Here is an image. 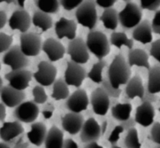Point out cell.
<instances>
[{"instance_id": "6125c7cd", "label": "cell", "mask_w": 160, "mask_h": 148, "mask_svg": "<svg viewBox=\"0 0 160 148\" xmlns=\"http://www.w3.org/2000/svg\"><path fill=\"white\" fill-rule=\"evenodd\" d=\"M123 1H124L125 2H129L132 1V0H123Z\"/></svg>"}, {"instance_id": "7bdbcfd3", "label": "cell", "mask_w": 160, "mask_h": 148, "mask_svg": "<svg viewBox=\"0 0 160 148\" xmlns=\"http://www.w3.org/2000/svg\"><path fill=\"white\" fill-rule=\"evenodd\" d=\"M149 53L150 55L154 58L160 64V39H158L152 43Z\"/></svg>"}, {"instance_id": "277c9868", "label": "cell", "mask_w": 160, "mask_h": 148, "mask_svg": "<svg viewBox=\"0 0 160 148\" xmlns=\"http://www.w3.org/2000/svg\"><path fill=\"white\" fill-rule=\"evenodd\" d=\"M142 9L136 3L129 2L119 12V22L124 30L134 28L142 21Z\"/></svg>"}, {"instance_id": "836d02e7", "label": "cell", "mask_w": 160, "mask_h": 148, "mask_svg": "<svg viewBox=\"0 0 160 148\" xmlns=\"http://www.w3.org/2000/svg\"><path fill=\"white\" fill-rule=\"evenodd\" d=\"M106 66V62L102 59L99 60L93 65L89 73H88V77L95 84H102L103 80L102 70Z\"/></svg>"}, {"instance_id": "e0dca14e", "label": "cell", "mask_w": 160, "mask_h": 148, "mask_svg": "<svg viewBox=\"0 0 160 148\" xmlns=\"http://www.w3.org/2000/svg\"><path fill=\"white\" fill-rule=\"evenodd\" d=\"M1 101L6 107H16L21 104L26 98V95L23 90H17L11 86H5L2 90Z\"/></svg>"}, {"instance_id": "94428289", "label": "cell", "mask_w": 160, "mask_h": 148, "mask_svg": "<svg viewBox=\"0 0 160 148\" xmlns=\"http://www.w3.org/2000/svg\"><path fill=\"white\" fill-rule=\"evenodd\" d=\"M112 146V148H120V146H117V144H115V145H112V146Z\"/></svg>"}, {"instance_id": "603a6c76", "label": "cell", "mask_w": 160, "mask_h": 148, "mask_svg": "<svg viewBox=\"0 0 160 148\" xmlns=\"http://www.w3.org/2000/svg\"><path fill=\"white\" fill-rule=\"evenodd\" d=\"M47 128L44 123L34 122L31 125V130L27 133L28 140L34 146H40L45 143L47 135Z\"/></svg>"}, {"instance_id": "f907efd6", "label": "cell", "mask_w": 160, "mask_h": 148, "mask_svg": "<svg viewBox=\"0 0 160 148\" xmlns=\"http://www.w3.org/2000/svg\"><path fill=\"white\" fill-rule=\"evenodd\" d=\"M63 148H78V146L76 142L73 141L71 139H67L63 141Z\"/></svg>"}, {"instance_id": "9a60e30c", "label": "cell", "mask_w": 160, "mask_h": 148, "mask_svg": "<svg viewBox=\"0 0 160 148\" xmlns=\"http://www.w3.org/2000/svg\"><path fill=\"white\" fill-rule=\"evenodd\" d=\"M32 23V18L24 9H17L12 13L9 19V26L12 30H18L20 32L25 33L29 30Z\"/></svg>"}, {"instance_id": "7402d4cb", "label": "cell", "mask_w": 160, "mask_h": 148, "mask_svg": "<svg viewBox=\"0 0 160 148\" xmlns=\"http://www.w3.org/2000/svg\"><path fill=\"white\" fill-rule=\"evenodd\" d=\"M152 23L148 20H142L134 27L132 32V38L136 41L146 45L152 41Z\"/></svg>"}, {"instance_id": "9f6ffc18", "label": "cell", "mask_w": 160, "mask_h": 148, "mask_svg": "<svg viewBox=\"0 0 160 148\" xmlns=\"http://www.w3.org/2000/svg\"><path fill=\"white\" fill-rule=\"evenodd\" d=\"M2 2H6L7 4H11V3H13V4H17V0H0V3Z\"/></svg>"}, {"instance_id": "b9f144b4", "label": "cell", "mask_w": 160, "mask_h": 148, "mask_svg": "<svg viewBox=\"0 0 160 148\" xmlns=\"http://www.w3.org/2000/svg\"><path fill=\"white\" fill-rule=\"evenodd\" d=\"M150 137L155 143L160 145V122H159L153 124L150 132Z\"/></svg>"}, {"instance_id": "91938a15", "label": "cell", "mask_w": 160, "mask_h": 148, "mask_svg": "<svg viewBox=\"0 0 160 148\" xmlns=\"http://www.w3.org/2000/svg\"><path fill=\"white\" fill-rule=\"evenodd\" d=\"M2 88H3V81H2V79L0 77V95H1Z\"/></svg>"}, {"instance_id": "d4e9b609", "label": "cell", "mask_w": 160, "mask_h": 148, "mask_svg": "<svg viewBox=\"0 0 160 148\" xmlns=\"http://www.w3.org/2000/svg\"><path fill=\"white\" fill-rule=\"evenodd\" d=\"M149 57L148 55L145 50L141 48H135L131 49L128 52V62L131 67L136 65L138 67H144L147 69H150Z\"/></svg>"}, {"instance_id": "be15d7a7", "label": "cell", "mask_w": 160, "mask_h": 148, "mask_svg": "<svg viewBox=\"0 0 160 148\" xmlns=\"http://www.w3.org/2000/svg\"><path fill=\"white\" fill-rule=\"evenodd\" d=\"M156 147H157V148H160V145H158V146H156Z\"/></svg>"}, {"instance_id": "ba28073f", "label": "cell", "mask_w": 160, "mask_h": 148, "mask_svg": "<svg viewBox=\"0 0 160 148\" xmlns=\"http://www.w3.org/2000/svg\"><path fill=\"white\" fill-rule=\"evenodd\" d=\"M67 53L72 61L79 64L87 63L90 59L86 41L81 37H75L70 40L67 46Z\"/></svg>"}, {"instance_id": "7c38bea8", "label": "cell", "mask_w": 160, "mask_h": 148, "mask_svg": "<svg viewBox=\"0 0 160 148\" xmlns=\"http://www.w3.org/2000/svg\"><path fill=\"white\" fill-rule=\"evenodd\" d=\"M33 74L25 69L12 70L5 75V79L9 82V85L20 90H24L29 87Z\"/></svg>"}, {"instance_id": "f5cc1de1", "label": "cell", "mask_w": 160, "mask_h": 148, "mask_svg": "<svg viewBox=\"0 0 160 148\" xmlns=\"http://www.w3.org/2000/svg\"><path fill=\"white\" fill-rule=\"evenodd\" d=\"M6 106L2 102L0 103V122H4L6 117Z\"/></svg>"}, {"instance_id": "4316f807", "label": "cell", "mask_w": 160, "mask_h": 148, "mask_svg": "<svg viewBox=\"0 0 160 148\" xmlns=\"http://www.w3.org/2000/svg\"><path fill=\"white\" fill-rule=\"evenodd\" d=\"M99 20L102 22L103 26L108 30L114 31L117 28L119 22V12L114 8H106L103 11Z\"/></svg>"}, {"instance_id": "681fc988", "label": "cell", "mask_w": 160, "mask_h": 148, "mask_svg": "<svg viewBox=\"0 0 160 148\" xmlns=\"http://www.w3.org/2000/svg\"><path fill=\"white\" fill-rule=\"evenodd\" d=\"M23 136H21L19 137L18 140H17V142H16L15 144H14L13 147H15V148H27V147H28V146H29V144H28V143H27V142H23Z\"/></svg>"}, {"instance_id": "83f0119b", "label": "cell", "mask_w": 160, "mask_h": 148, "mask_svg": "<svg viewBox=\"0 0 160 148\" xmlns=\"http://www.w3.org/2000/svg\"><path fill=\"white\" fill-rule=\"evenodd\" d=\"M32 23L35 26L41 28L42 33L45 32L53 25L52 18L48 13L42 12L41 10H37L34 12L32 17Z\"/></svg>"}, {"instance_id": "d590c367", "label": "cell", "mask_w": 160, "mask_h": 148, "mask_svg": "<svg viewBox=\"0 0 160 148\" xmlns=\"http://www.w3.org/2000/svg\"><path fill=\"white\" fill-rule=\"evenodd\" d=\"M32 94L34 97V101L38 104H45L48 100L46 92L42 85L35 86L32 90Z\"/></svg>"}, {"instance_id": "6f0895ef", "label": "cell", "mask_w": 160, "mask_h": 148, "mask_svg": "<svg viewBox=\"0 0 160 148\" xmlns=\"http://www.w3.org/2000/svg\"><path fill=\"white\" fill-rule=\"evenodd\" d=\"M25 1H26V0H17V3L20 8H22V9H23V8L24 7Z\"/></svg>"}, {"instance_id": "816d5d0a", "label": "cell", "mask_w": 160, "mask_h": 148, "mask_svg": "<svg viewBox=\"0 0 160 148\" xmlns=\"http://www.w3.org/2000/svg\"><path fill=\"white\" fill-rule=\"evenodd\" d=\"M7 23V15L2 10H0V30L2 29Z\"/></svg>"}, {"instance_id": "7a4b0ae2", "label": "cell", "mask_w": 160, "mask_h": 148, "mask_svg": "<svg viewBox=\"0 0 160 148\" xmlns=\"http://www.w3.org/2000/svg\"><path fill=\"white\" fill-rule=\"evenodd\" d=\"M88 51L101 60L110 52V42L106 34L101 31H90L86 40Z\"/></svg>"}, {"instance_id": "03108f58", "label": "cell", "mask_w": 160, "mask_h": 148, "mask_svg": "<svg viewBox=\"0 0 160 148\" xmlns=\"http://www.w3.org/2000/svg\"><path fill=\"white\" fill-rule=\"evenodd\" d=\"M0 69H1V64H0Z\"/></svg>"}, {"instance_id": "74e56055", "label": "cell", "mask_w": 160, "mask_h": 148, "mask_svg": "<svg viewBox=\"0 0 160 148\" xmlns=\"http://www.w3.org/2000/svg\"><path fill=\"white\" fill-rule=\"evenodd\" d=\"M12 36L0 32V54L6 52L11 47L12 43Z\"/></svg>"}, {"instance_id": "2e32d148", "label": "cell", "mask_w": 160, "mask_h": 148, "mask_svg": "<svg viewBox=\"0 0 160 148\" xmlns=\"http://www.w3.org/2000/svg\"><path fill=\"white\" fill-rule=\"evenodd\" d=\"M102 135V129L94 118H89L84 122L80 134V138L83 143L98 141Z\"/></svg>"}, {"instance_id": "680465c9", "label": "cell", "mask_w": 160, "mask_h": 148, "mask_svg": "<svg viewBox=\"0 0 160 148\" xmlns=\"http://www.w3.org/2000/svg\"><path fill=\"white\" fill-rule=\"evenodd\" d=\"M106 126H107V122H103V124H102V133H104V132H105V130H106Z\"/></svg>"}, {"instance_id": "d6986e66", "label": "cell", "mask_w": 160, "mask_h": 148, "mask_svg": "<svg viewBox=\"0 0 160 148\" xmlns=\"http://www.w3.org/2000/svg\"><path fill=\"white\" fill-rule=\"evenodd\" d=\"M42 50L51 62H56L64 57L66 49L60 41L50 37L42 43Z\"/></svg>"}, {"instance_id": "1f68e13d", "label": "cell", "mask_w": 160, "mask_h": 148, "mask_svg": "<svg viewBox=\"0 0 160 148\" xmlns=\"http://www.w3.org/2000/svg\"><path fill=\"white\" fill-rule=\"evenodd\" d=\"M109 42L112 45L120 49L122 46H126L130 50L132 49L134 46V39H131L128 37L124 32H113L110 36Z\"/></svg>"}, {"instance_id": "f1b7e54d", "label": "cell", "mask_w": 160, "mask_h": 148, "mask_svg": "<svg viewBox=\"0 0 160 148\" xmlns=\"http://www.w3.org/2000/svg\"><path fill=\"white\" fill-rule=\"evenodd\" d=\"M146 87L151 93H158L160 92V64L153 65L148 69Z\"/></svg>"}, {"instance_id": "cb8c5ba5", "label": "cell", "mask_w": 160, "mask_h": 148, "mask_svg": "<svg viewBox=\"0 0 160 148\" xmlns=\"http://www.w3.org/2000/svg\"><path fill=\"white\" fill-rule=\"evenodd\" d=\"M126 85L125 93L129 99H134L137 97L141 99L143 97L145 87L143 85L142 79L139 75L131 77Z\"/></svg>"}, {"instance_id": "4fadbf2b", "label": "cell", "mask_w": 160, "mask_h": 148, "mask_svg": "<svg viewBox=\"0 0 160 148\" xmlns=\"http://www.w3.org/2000/svg\"><path fill=\"white\" fill-rule=\"evenodd\" d=\"M92 110L96 115H106L110 105L109 96L102 87H97L92 93L90 99Z\"/></svg>"}, {"instance_id": "9c48e42d", "label": "cell", "mask_w": 160, "mask_h": 148, "mask_svg": "<svg viewBox=\"0 0 160 148\" xmlns=\"http://www.w3.org/2000/svg\"><path fill=\"white\" fill-rule=\"evenodd\" d=\"M88 76L86 70L81 64L77 63L73 61L67 62V68L64 73V79L69 86L80 87Z\"/></svg>"}, {"instance_id": "ab89813d", "label": "cell", "mask_w": 160, "mask_h": 148, "mask_svg": "<svg viewBox=\"0 0 160 148\" xmlns=\"http://www.w3.org/2000/svg\"><path fill=\"white\" fill-rule=\"evenodd\" d=\"M60 6L63 8L65 10L70 11L73 9H77L84 0H59Z\"/></svg>"}, {"instance_id": "8992f818", "label": "cell", "mask_w": 160, "mask_h": 148, "mask_svg": "<svg viewBox=\"0 0 160 148\" xmlns=\"http://www.w3.org/2000/svg\"><path fill=\"white\" fill-rule=\"evenodd\" d=\"M2 63L9 65L12 70L26 69L29 65V59L20 49L19 45L11 46L2 58Z\"/></svg>"}, {"instance_id": "7dc6e473", "label": "cell", "mask_w": 160, "mask_h": 148, "mask_svg": "<svg viewBox=\"0 0 160 148\" xmlns=\"http://www.w3.org/2000/svg\"><path fill=\"white\" fill-rule=\"evenodd\" d=\"M136 123L137 122H136L135 119H134V118H132V117H130V118H128L127 120L120 122V125L123 128V129H124L125 131H128L130 129H131V128L134 127Z\"/></svg>"}, {"instance_id": "e7e4bbea", "label": "cell", "mask_w": 160, "mask_h": 148, "mask_svg": "<svg viewBox=\"0 0 160 148\" xmlns=\"http://www.w3.org/2000/svg\"><path fill=\"white\" fill-rule=\"evenodd\" d=\"M159 112H160V107H159Z\"/></svg>"}, {"instance_id": "30bf717a", "label": "cell", "mask_w": 160, "mask_h": 148, "mask_svg": "<svg viewBox=\"0 0 160 148\" xmlns=\"http://www.w3.org/2000/svg\"><path fill=\"white\" fill-rule=\"evenodd\" d=\"M57 69L49 62L42 61L38 65V71L33 74V77L40 85L48 87L56 81Z\"/></svg>"}, {"instance_id": "11a10c76", "label": "cell", "mask_w": 160, "mask_h": 148, "mask_svg": "<svg viewBox=\"0 0 160 148\" xmlns=\"http://www.w3.org/2000/svg\"><path fill=\"white\" fill-rule=\"evenodd\" d=\"M12 147V146H11L10 144H9V143H7V142H0V148H10Z\"/></svg>"}, {"instance_id": "484cf974", "label": "cell", "mask_w": 160, "mask_h": 148, "mask_svg": "<svg viewBox=\"0 0 160 148\" xmlns=\"http://www.w3.org/2000/svg\"><path fill=\"white\" fill-rule=\"evenodd\" d=\"M63 132L56 126H52L45 140L46 148H62L63 146Z\"/></svg>"}, {"instance_id": "ac0fdd59", "label": "cell", "mask_w": 160, "mask_h": 148, "mask_svg": "<svg viewBox=\"0 0 160 148\" xmlns=\"http://www.w3.org/2000/svg\"><path fill=\"white\" fill-rule=\"evenodd\" d=\"M156 112L152 104L150 102H142L137 107L134 115V119L138 124L143 127H148L154 122Z\"/></svg>"}, {"instance_id": "4dcf8cb0", "label": "cell", "mask_w": 160, "mask_h": 148, "mask_svg": "<svg viewBox=\"0 0 160 148\" xmlns=\"http://www.w3.org/2000/svg\"><path fill=\"white\" fill-rule=\"evenodd\" d=\"M133 107L130 103L124 104H117L111 109V113L112 117L119 122L124 121L131 117Z\"/></svg>"}, {"instance_id": "ffe728a7", "label": "cell", "mask_w": 160, "mask_h": 148, "mask_svg": "<svg viewBox=\"0 0 160 148\" xmlns=\"http://www.w3.org/2000/svg\"><path fill=\"white\" fill-rule=\"evenodd\" d=\"M77 29L78 25L76 22L65 17H61L55 24V32L59 39L67 37L70 41L73 40L76 37Z\"/></svg>"}, {"instance_id": "60d3db41", "label": "cell", "mask_w": 160, "mask_h": 148, "mask_svg": "<svg viewBox=\"0 0 160 148\" xmlns=\"http://www.w3.org/2000/svg\"><path fill=\"white\" fill-rule=\"evenodd\" d=\"M123 131H124V129H123V128L120 125L117 126L114 128L113 130L112 131V132H111L110 135H109V138H108V141L110 143L111 146H112V145L117 144L118 140H120V135L123 132Z\"/></svg>"}, {"instance_id": "8d00e7d4", "label": "cell", "mask_w": 160, "mask_h": 148, "mask_svg": "<svg viewBox=\"0 0 160 148\" xmlns=\"http://www.w3.org/2000/svg\"><path fill=\"white\" fill-rule=\"evenodd\" d=\"M102 87L104 89V90L106 92V93L109 95V98H118L120 96V94H121V89L115 88V87L111 84V83L109 82L108 77L103 79L102 82Z\"/></svg>"}, {"instance_id": "f6af8a7d", "label": "cell", "mask_w": 160, "mask_h": 148, "mask_svg": "<svg viewBox=\"0 0 160 148\" xmlns=\"http://www.w3.org/2000/svg\"><path fill=\"white\" fill-rule=\"evenodd\" d=\"M151 23L153 32L160 35V10L156 11Z\"/></svg>"}, {"instance_id": "bcb514c9", "label": "cell", "mask_w": 160, "mask_h": 148, "mask_svg": "<svg viewBox=\"0 0 160 148\" xmlns=\"http://www.w3.org/2000/svg\"><path fill=\"white\" fill-rule=\"evenodd\" d=\"M55 111V107L52 103H47L45 104L42 110V114L45 119H49L53 115V112Z\"/></svg>"}, {"instance_id": "ee69618b", "label": "cell", "mask_w": 160, "mask_h": 148, "mask_svg": "<svg viewBox=\"0 0 160 148\" xmlns=\"http://www.w3.org/2000/svg\"><path fill=\"white\" fill-rule=\"evenodd\" d=\"M158 100H159V97L156 95V93H151V92L148 90L146 86H145V93H144L143 97L141 98L142 102H145V101H146V102H150L152 104V103L156 102Z\"/></svg>"}, {"instance_id": "5b68a950", "label": "cell", "mask_w": 160, "mask_h": 148, "mask_svg": "<svg viewBox=\"0 0 160 148\" xmlns=\"http://www.w3.org/2000/svg\"><path fill=\"white\" fill-rule=\"evenodd\" d=\"M20 49L28 57H34L40 54L42 41L40 35L34 32L21 33L20 36Z\"/></svg>"}, {"instance_id": "db71d44e", "label": "cell", "mask_w": 160, "mask_h": 148, "mask_svg": "<svg viewBox=\"0 0 160 148\" xmlns=\"http://www.w3.org/2000/svg\"><path fill=\"white\" fill-rule=\"evenodd\" d=\"M85 148H103V146H100L99 144L97 143V141H92L90 143H88L87 144L84 146Z\"/></svg>"}, {"instance_id": "52a82bcc", "label": "cell", "mask_w": 160, "mask_h": 148, "mask_svg": "<svg viewBox=\"0 0 160 148\" xmlns=\"http://www.w3.org/2000/svg\"><path fill=\"white\" fill-rule=\"evenodd\" d=\"M40 109L34 101H23L16 107L13 111V117L20 122L32 123L37 119Z\"/></svg>"}, {"instance_id": "44dd1931", "label": "cell", "mask_w": 160, "mask_h": 148, "mask_svg": "<svg viewBox=\"0 0 160 148\" xmlns=\"http://www.w3.org/2000/svg\"><path fill=\"white\" fill-rule=\"evenodd\" d=\"M84 122V118L81 113L70 112L62 118V127L70 135H76L81 132Z\"/></svg>"}, {"instance_id": "f35d334b", "label": "cell", "mask_w": 160, "mask_h": 148, "mask_svg": "<svg viewBox=\"0 0 160 148\" xmlns=\"http://www.w3.org/2000/svg\"><path fill=\"white\" fill-rule=\"evenodd\" d=\"M141 8L149 11H157L160 7V0H140Z\"/></svg>"}, {"instance_id": "f546056e", "label": "cell", "mask_w": 160, "mask_h": 148, "mask_svg": "<svg viewBox=\"0 0 160 148\" xmlns=\"http://www.w3.org/2000/svg\"><path fill=\"white\" fill-rule=\"evenodd\" d=\"M68 86L64 79L59 78L56 79L53 84V90L52 93L51 94L52 98L56 101L67 99L70 96V90Z\"/></svg>"}, {"instance_id": "5bb4252c", "label": "cell", "mask_w": 160, "mask_h": 148, "mask_svg": "<svg viewBox=\"0 0 160 148\" xmlns=\"http://www.w3.org/2000/svg\"><path fill=\"white\" fill-rule=\"evenodd\" d=\"M89 104V99L87 93L83 89H78L72 94H70L66 101V107L70 112L81 113L87 110Z\"/></svg>"}, {"instance_id": "e575fe53", "label": "cell", "mask_w": 160, "mask_h": 148, "mask_svg": "<svg viewBox=\"0 0 160 148\" xmlns=\"http://www.w3.org/2000/svg\"><path fill=\"white\" fill-rule=\"evenodd\" d=\"M125 146L128 148H140L142 143L139 141L138 130L134 127L128 130V134L124 139Z\"/></svg>"}, {"instance_id": "3957f363", "label": "cell", "mask_w": 160, "mask_h": 148, "mask_svg": "<svg viewBox=\"0 0 160 148\" xmlns=\"http://www.w3.org/2000/svg\"><path fill=\"white\" fill-rule=\"evenodd\" d=\"M96 2L94 0H84L77 8L75 16L78 23L89 30H93L98 22Z\"/></svg>"}, {"instance_id": "6da1fadb", "label": "cell", "mask_w": 160, "mask_h": 148, "mask_svg": "<svg viewBox=\"0 0 160 148\" xmlns=\"http://www.w3.org/2000/svg\"><path fill=\"white\" fill-rule=\"evenodd\" d=\"M131 67L122 54L115 56L108 68V79L115 88L128 84L131 76Z\"/></svg>"}, {"instance_id": "d6a6232c", "label": "cell", "mask_w": 160, "mask_h": 148, "mask_svg": "<svg viewBox=\"0 0 160 148\" xmlns=\"http://www.w3.org/2000/svg\"><path fill=\"white\" fill-rule=\"evenodd\" d=\"M34 4L39 10L48 14L57 13L59 11V0H34Z\"/></svg>"}, {"instance_id": "8fae6325", "label": "cell", "mask_w": 160, "mask_h": 148, "mask_svg": "<svg viewBox=\"0 0 160 148\" xmlns=\"http://www.w3.org/2000/svg\"><path fill=\"white\" fill-rule=\"evenodd\" d=\"M24 129L20 122H3L2 126L0 128V139L2 141L7 142L13 147L14 144L18 138L23 136Z\"/></svg>"}, {"instance_id": "c3c4849f", "label": "cell", "mask_w": 160, "mask_h": 148, "mask_svg": "<svg viewBox=\"0 0 160 148\" xmlns=\"http://www.w3.org/2000/svg\"><path fill=\"white\" fill-rule=\"evenodd\" d=\"M117 2V0H95L96 4L104 9L112 7Z\"/></svg>"}]
</instances>
